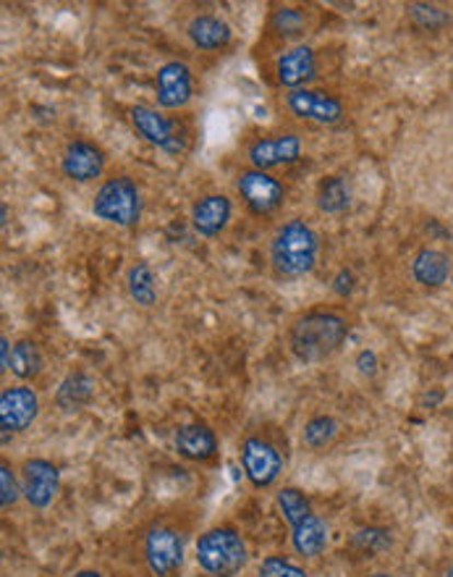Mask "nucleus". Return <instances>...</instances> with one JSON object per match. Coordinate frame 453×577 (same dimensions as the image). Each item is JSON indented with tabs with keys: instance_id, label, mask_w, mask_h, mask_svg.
Wrapping results in <instances>:
<instances>
[{
	"instance_id": "nucleus-20",
	"label": "nucleus",
	"mask_w": 453,
	"mask_h": 577,
	"mask_svg": "<svg viewBox=\"0 0 453 577\" xmlns=\"http://www.w3.org/2000/svg\"><path fill=\"white\" fill-rule=\"evenodd\" d=\"M306 32H310V11L304 5H276L265 24V35L270 37V43H283V50L302 45Z\"/></svg>"
},
{
	"instance_id": "nucleus-21",
	"label": "nucleus",
	"mask_w": 453,
	"mask_h": 577,
	"mask_svg": "<svg viewBox=\"0 0 453 577\" xmlns=\"http://www.w3.org/2000/svg\"><path fill=\"white\" fill-rule=\"evenodd\" d=\"M409 274L422 289H441L453 278V261L449 252L438 247H422L411 257Z\"/></svg>"
},
{
	"instance_id": "nucleus-2",
	"label": "nucleus",
	"mask_w": 453,
	"mask_h": 577,
	"mask_svg": "<svg viewBox=\"0 0 453 577\" xmlns=\"http://www.w3.org/2000/svg\"><path fill=\"white\" fill-rule=\"evenodd\" d=\"M270 270L281 281H299L317 268L320 261V234L306 218H289L268 244Z\"/></svg>"
},
{
	"instance_id": "nucleus-30",
	"label": "nucleus",
	"mask_w": 453,
	"mask_h": 577,
	"mask_svg": "<svg viewBox=\"0 0 453 577\" xmlns=\"http://www.w3.org/2000/svg\"><path fill=\"white\" fill-rule=\"evenodd\" d=\"M257 577H312L302 565L291 562L283 554H270L265 556L257 565Z\"/></svg>"
},
{
	"instance_id": "nucleus-32",
	"label": "nucleus",
	"mask_w": 453,
	"mask_h": 577,
	"mask_svg": "<svg viewBox=\"0 0 453 577\" xmlns=\"http://www.w3.org/2000/svg\"><path fill=\"white\" fill-rule=\"evenodd\" d=\"M357 368H359V373H362V376H375V370H378V355H375V351H372V349L359 351Z\"/></svg>"
},
{
	"instance_id": "nucleus-16",
	"label": "nucleus",
	"mask_w": 453,
	"mask_h": 577,
	"mask_svg": "<svg viewBox=\"0 0 453 577\" xmlns=\"http://www.w3.org/2000/svg\"><path fill=\"white\" fill-rule=\"evenodd\" d=\"M155 101L158 108L165 114L184 111L195 101V74H191L189 64L173 58V61L160 66L155 74Z\"/></svg>"
},
{
	"instance_id": "nucleus-22",
	"label": "nucleus",
	"mask_w": 453,
	"mask_h": 577,
	"mask_svg": "<svg viewBox=\"0 0 453 577\" xmlns=\"http://www.w3.org/2000/svg\"><path fill=\"white\" fill-rule=\"evenodd\" d=\"M315 205L323 216H344L355 205V187L346 174H328L317 182Z\"/></svg>"
},
{
	"instance_id": "nucleus-31",
	"label": "nucleus",
	"mask_w": 453,
	"mask_h": 577,
	"mask_svg": "<svg viewBox=\"0 0 453 577\" xmlns=\"http://www.w3.org/2000/svg\"><path fill=\"white\" fill-rule=\"evenodd\" d=\"M355 289H357L355 270H351V268L338 270L336 278H333V291H336V295L341 297V300H349V297L355 295Z\"/></svg>"
},
{
	"instance_id": "nucleus-8",
	"label": "nucleus",
	"mask_w": 453,
	"mask_h": 577,
	"mask_svg": "<svg viewBox=\"0 0 453 577\" xmlns=\"http://www.w3.org/2000/svg\"><path fill=\"white\" fill-rule=\"evenodd\" d=\"M239 462L255 491L272 488L286 473V452L270 430H249L239 443Z\"/></svg>"
},
{
	"instance_id": "nucleus-17",
	"label": "nucleus",
	"mask_w": 453,
	"mask_h": 577,
	"mask_svg": "<svg viewBox=\"0 0 453 577\" xmlns=\"http://www.w3.org/2000/svg\"><path fill=\"white\" fill-rule=\"evenodd\" d=\"M233 221V200L225 192H205L189 208V223L199 236L218 239Z\"/></svg>"
},
{
	"instance_id": "nucleus-33",
	"label": "nucleus",
	"mask_w": 453,
	"mask_h": 577,
	"mask_svg": "<svg viewBox=\"0 0 453 577\" xmlns=\"http://www.w3.org/2000/svg\"><path fill=\"white\" fill-rule=\"evenodd\" d=\"M11 355H13V347H11L9 336H3V339H0V373H9L11 370Z\"/></svg>"
},
{
	"instance_id": "nucleus-19",
	"label": "nucleus",
	"mask_w": 453,
	"mask_h": 577,
	"mask_svg": "<svg viewBox=\"0 0 453 577\" xmlns=\"http://www.w3.org/2000/svg\"><path fill=\"white\" fill-rule=\"evenodd\" d=\"M186 39L199 53H225L233 43V30L218 13H195L184 26Z\"/></svg>"
},
{
	"instance_id": "nucleus-9",
	"label": "nucleus",
	"mask_w": 453,
	"mask_h": 577,
	"mask_svg": "<svg viewBox=\"0 0 453 577\" xmlns=\"http://www.w3.org/2000/svg\"><path fill=\"white\" fill-rule=\"evenodd\" d=\"M233 187H236V197L242 200L246 214L259 218V221L281 214L286 200H289V187L283 184V178L268 174V171L252 169V165L236 171Z\"/></svg>"
},
{
	"instance_id": "nucleus-23",
	"label": "nucleus",
	"mask_w": 453,
	"mask_h": 577,
	"mask_svg": "<svg viewBox=\"0 0 453 577\" xmlns=\"http://www.w3.org/2000/svg\"><path fill=\"white\" fill-rule=\"evenodd\" d=\"M45 373V355L43 347L30 336L13 342V355H11V376L19 383H35L39 376Z\"/></svg>"
},
{
	"instance_id": "nucleus-18",
	"label": "nucleus",
	"mask_w": 453,
	"mask_h": 577,
	"mask_svg": "<svg viewBox=\"0 0 453 577\" xmlns=\"http://www.w3.org/2000/svg\"><path fill=\"white\" fill-rule=\"evenodd\" d=\"M173 449H176V454L186 462L210 464V462H216L218 452H221V443H218L216 430H212L208 423L191 420L176 428V436H173Z\"/></svg>"
},
{
	"instance_id": "nucleus-11",
	"label": "nucleus",
	"mask_w": 453,
	"mask_h": 577,
	"mask_svg": "<svg viewBox=\"0 0 453 577\" xmlns=\"http://www.w3.org/2000/svg\"><path fill=\"white\" fill-rule=\"evenodd\" d=\"M283 111L299 124L338 126L346 122V105L336 92L325 88L289 90L281 95Z\"/></svg>"
},
{
	"instance_id": "nucleus-36",
	"label": "nucleus",
	"mask_w": 453,
	"mask_h": 577,
	"mask_svg": "<svg viewBox=\"0 0 453 577\" xmlns=\"http://www.w3.org/2000/svg\"><path fill=\"white\" fill-rule=\"evenodd\" d=\"M9 227V205H3V229Z\"/></svg>"
},
{
	"instance_id": "nucleus-27",
	"label": "nucleus",
	"mask_w": 453,
	"mask_h": 577,
	"mask_svg": "<svg viewBox=\"0 0 453 577\" xmlns=\"http://www.w3.org/2000/svg\"><path fill=\"white\" fill-rule=\"evenodd\" d=\"M341 436V420L333 415H312L302 428V443L310 452H325Z\"/></svg>"
},
{
	"instance_id": "nucleus-7",
	"label": "nucleus",
	"mask_w": 453,
	"mask_h": 577,
	"mask_svg": "<svg viewBox=\"0 0 453 577\" xmlns=\"http://www.w3.org/2000/svg\"><path fill=\"white\" fill-rule=\"evenodd\" d=\"M129 124L142 142H148L150 148L165 152L171 158L184 155L189 150L191 139H195V129H191L186 118L169 116L155 105H131Z\"/></svg>"
},
{
	"instance_id": "nucleus-37",
	"label": "nucleus",
	"mask_w": 453,
	"mask_h": 577,
	"mask_svg": "<svg viewBox=\"0 0 453 577\" xmlns=\"http://www.w3.org/2000/svg\"><path fill=\"white\" fill-rule=\"evenodd\" d=\"M443 577H453V559L449 562V567H445V573H443Z\"/></svg>"
},
{
	"instance_id": "nucleus-13",
	"label": "nucleus",
	"mask_w": 453,
	"mask_h": 577,
	"mask_svg": "<svg viewBox=\"0 0 453 577\" xmlns=\"http://www.w3.org/2000/svg\"><path fill=\"white\" fill-rule=\"evenodd\" d=\"M39 417V394L30 383H9L0 389V434L3 443L24 434Z\"/></svg>"
},
{
	"instance_id": "nucleus-38",
	"label": "nucleus",
	"mask_w": 453,
	"mask_h": 577,
	"mask_svg": "<svg viewBox=\"0 0 453 577\" xmlns=\"http://www.w3.org/2000/svg\"><path fill=\"white\" fill-rule=\"evenodd\" d=\"M451 284H453V278H451Z\"/></svg>"
},
{
	"instance_id": "nucleus-5",
	"label": "nucleus",
	"mask_w": 453,
	"mask_h": 577,
	"mask_svg": "<svg viewBox=\"0 0 453 577\" xmlns=\"http://www.w3.org/2000/svg\"><path fill=\"white\" fill-rule=\"evenodd\" d=\"M186 543H189V530L182 522L171 517L152 520L139 539V554L148 573L152 577H176L184 567Z\"/></svg>"
},
{
	"instance_id": "nucleus-25",
	"label": "nucleus",
	"mask_w": 453,
	"mask_h": 577,
	"mask_svg": "<svg viewBox=\"0 0 453 577\" xmlns=\"http://www.w3.org/2000/svg\"><path fill=\"white\" fill-rule=\"evenodd\" d=\"M396 546V535L385 526H364L351 533L349 552L362 559H378V556L388 554Z\"/></svg>"
},
{
	"instance_id": "nucleus-14",
	"label": "nucleus",
	"mask_w": 453,
	"mask_h": 577,
	"mask_svg": "<svg viewBox=\"0 0 453 577\" xmlns=\"http://www.w3.org/2000/svg\"><path fill=\"white\" fill-rule=\"evenodd\" d=\"M320 79V53L312 45L286 48L272 61V84L281 92L312 88Z\"/></svg>"
},
{
	"instance_id": "nucleus-10",
	"label": "nucleus",
	"mask_w": 453,
	"mask_h": 577,
	"mask_svg": "<svg viewBox=\"0 0 453 577\" xmlns=\"http://www.w3.org/2000/svg\"><path fill=\"white\" fill-rule=\"evenodd\" d=\"M246 165L276 174L304 161V137L297 129H272L246 142Z\"/></svg>"
},
{
	"instance_id": "nucleus-29",
	"label": "nucleus",
	"mask_w": 453,
	"mask_h": 577,
	"mask_svg": "<svg viewBox=\"0 0 453 577\" xmlns=\"http://www.w3.org/2000/svg\"><path fill=\"white\" fill-rule=\"evenodd\" d=\"M19 499H24L22 475L16 473V468L9 460H3L0 462V507H3V512L16 507Z\"/></svg>"
},
{
	"instance_id": "nucleus-12",
	"label": "nucleus",
	"mask_w": 453,
	"mask_h": 577,
	"mask_svg": "<svg viewBox=\"0 0 453 577\" xmlns=\"http://www.w3.org/2000/svg\"><path fill=\"white\" fill-rule=\"evenodd\" d=\"M61 174L74 184H95L105 178L108 152L90 137H71L61 150Z\"/></svg>"
},
{
	"instance_id": "nucleus-28",
	"label": "nucleus",
	"mask_w": 453,
	"mask_h": 577,
	"mask_svg": "<svg viewBox=\"0 0 453 577\" xmlns=\"http://www.w3.org/2000/svg\"><path fill=\"white\" fill-rule=\"evenodd\" d=\"M406 16L422 32H443L453 24V13L435 3H409L406 5Z\"/></svg>"
},
{
	"instance_id": "nucleus-34",
	"label": "nucleus",
	"mask_w": 453,
	"mask_h": 577,
	"mask_svg": "<svg viewBox=\"0 0 453 577\" xmlns=\"http://www.w3.org/2000/svg\"><path fill=\"white\" fill-rule=\"evenodd\" d=\"M74 577H105L100 569H79V573Z\"/></svg>"
},
{
	"instance_id": "nucleus-15",
	"label": "nucleus",
	"mask_w": 453,
	"mask_h": 577,
	"mask_svg": "<svg viewBox=\"0 0 453 577\" xmlns=\"http://www.w3.org/2000/svg\"><path fill=\"white\" fill-rule=\"evenodd\" d=\"M22 494L24 501L37 512L53 507V501L61 494V470L56 462L45 460V457H30L22 462Z\"/></svg>"
},
{
	"instance_id": "nucleus-3",
	"label": "nucleus",
	"mask_w": 453,
	"mask_h": 577,
	"mask_svg": "<svg viewBox=\"0 0 453 577\" xmlns=\"http://www.w3.org/2000/svg\"><path fill=\"white\" fill-rule=\"evenodd\" d=\"M276 507L291 530V546H294V552L302 559H320V556L328 552L330 526L317 512L315 501H312V496L306 491L297 486L278 488Z\"/></svg>"
},
{
	"instance_id": "nucleus-35",
	"label": "nucleus",
	"mask_w": 453,
	"mask_h": 577,
	"mask_svg": "<svg viewBox=\"0 0 453 577\" xmlns=\"http://www.w3.org/2000/svg\"><path fill=\"white\" fill-rule=\"evenodd\" d=\"M364 577H393V575L385 573V569H375V573H368Z\"/></svg>"
},
{
	"instance_id": "nucleus-26",
	"label": "nucleus",
	"mask_w": 453,
	"mask_h": 577,
	"mask_svg": "<svg viewBox=\"0 0 453 577\" xmlns=\"http://www.w3.org/2000/svg\"><path fill=\"white\" fill-rule=\"evenodd\" d=\"M126 289H129L131 302H137L139 308H155L158 304V276L152 270L150 263L137 261L126 270Z\"/></svg>"
},
{
	"instance_id": "nucleus-6",
	"label": "nucleus",
	"mask_w": 453,
	"mask_h": 577,
	"mask_svg": "<svg viewBox=\"0 0 453 577\" xmlns=\"http://www.w3.org/2000/svg\"><path fill=\"white\" fill-rule=\"evenodd\" d=\"M195 556L205 575L236 577L249 565V546L236 526H216L199 535Z\"/></svg>"
},
{
	"instance_id": "nucleus-24",
	"label": "nucleus",
	"mask_w": 453,
	"mask_h": 577,
	"mask_svg": "<svg viewBox=\"0 0 453 577\" xmlns=\"http://www.w3.org/2000/svg\"><path fill=\"white\" fill-rule=\"evenodd\" d=\"M95 378L86 376L84 370H77V373H69L61 381V386L56 391V404L63 409V413H79L84 409L86 404L95 400Z\"/></svg>"
},
{
	"instance_id": "nucleus-4",
	"label": "nucleus",
	"mask_w": 453,
	"mask_h": 577,
	"mask_svg": "<svg viewBox=\"0 0 453 577\" xmlns=\"http://www.w3.org/2000/svg\"><path fill=\"white\" fill-rule=\"evenodd\" d=\"M142 214L144 195L131 174L116 171V174H108L97 184L95 197H92V216L97 221L116 229H135L142 221Z\"/></svg>"
},
{
	"instance_id": "nucleus-1",
	"label": "nucleus",
	"mask_w": 453,
	"mask_h": 577,
	"mask_svg": "<svg viewBox=\"0 0 453 577\" xmlns=\"http://www.w3.org/2000/svg\"><path fill=\"white\" fill-rule=\"evenodd\" d=\"M351 334V318L341 308L315 304L291 318L286 328V347L302 365L328 362L344 349Z\"/></svg>"
}]
</instances>
